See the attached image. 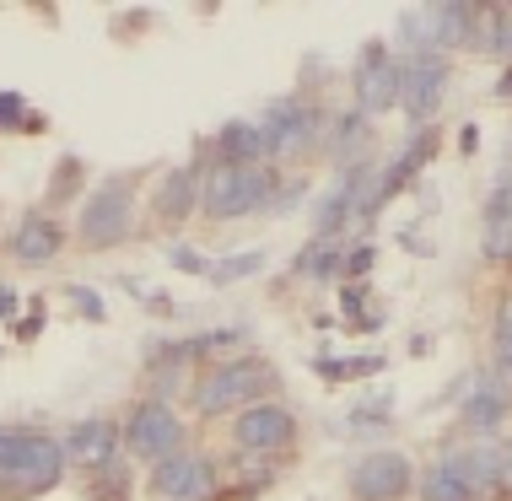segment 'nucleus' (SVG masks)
I'll return each instance as SVG.
<instances>
[{
    "mask_svg": "<svg viewBox=\"0 0 512 501\" xmlns=\"http://www.w3.org/2000/svg\"><path fill=\"white\" fill-rule=\"evenodd\" d=\"M275 200V173L270 167H238V162H216L200 178V211L211 221H238L254 216L259 205Z\"/></svg>",
    "mask_w": 512,
    "mask_h": 501,
    "instance_id": "obj_1",
    "label": "nucleus"
},
{
    "mask_svg": "<svg viewBox=\"0 0 512 501\" xmlns=\"http://www.w3.org/2000/svg\"><path fill=\"white\" fill-rule=\"evenodd\" d=\"M270 383H275V372L259 356H232L195 383V410L200 415H221V410H238V405L248 410V405H259V394Z\"/></svg>",
    "mask_w": 512,
    "mask_h": 501,
    "instance_id": "obj_2",
    "label": "nucleus"
},
{
    "mask_svg": "<svg viewBox=\"0 0 512 501\" xmlns=\"http://www.w3.org/2000/svg\"><path fill=\"white\" fill-rule=\"evenodd\" d=\"M130 221H135V184L130 178H108V184H98L81 200V243L87 248H114L130 238Z\"/></svg>",
    "mask_w": 512,
    "mask_h": 501,
    "instance_id": "obj_3",
    "label": "nucleus"
},
{
    "mask_svg": "<svg viewBox=\"0 0 512 501\" xmlns=\"http://www.w3.org/2000/svg\"><path fill=\"white\" fill-rule=\"evenodd\" d=\"M60 475H65V442L33 437V431H27L17 458H11V469L0 475V491L6 496H38V491H54Z\"/></svg>",
    "mask_w": 512,
    "mask_h": 501,
    "instance_id": "obj_4",
    "label": "nucleus"
},
{
    "mask_svg": "<svg viewBox=\"0 0 512 501\" xmlns=\"http://www.w3.org/2000/svg\"><path fill=\"white\" fill-rule=\"evenodd\" d=\"M442 92H448V60L442 54H405L399 60V108L415 130H426V119L442 108Z\"/></svg>",
    "mask_w": 512,
    "mask_h": 501,
    "instance_id": "obj_5",
    "label": "nucleus"
},
{
    "mask_svg": "<svg viewBox=\"0 0 512 501\" xmlns=\"http://www.w3.org/2000/svg\"><path fill=\"white\" fill-rule=\"evenodd\" d=\"M124 442H130L135 458L162 464V458L184 453V421H178V410L162 405V399H141L130 415V426H124Z\"/></svg>",
    "mask_w": 512,
    "mask_h": 501,
    "instance_id": "obj_6",
    "label": "nucleus"
},
{
    "mask_svg": "<svg viewBox=\"0 0 512 501\" xmlns=\"http://www.w3.org/2000/svg\"><path fill=\"white\" fill-rule=\"evenodd\" d=\"M356 114H383V108H399V54L383 44V38H367L362 60H356Z\"/></svg>",
    "mask_w": 512,
    "mask_h": 501,
    "instance_id": "obj_7",
    "label": "nucleus"
},
{
    "mask_svg": "<svg viewBox=\"0 0 512 501\" xmlns=\"http://www.w3.org/2000/svg\"><path fill=\"white\" fill-rule=\"evenodd\" d=\"M232 442H238L243 453H281L297 442V415L286 405H275V399H259V405L238 410V421H232Z\"/></svg>",
    "mask_w": 512,
    "mask_h": 501,
    "instance_id": "obj_8",
    "label": "nucleus"
},
{
    "mask_svg": "<svg viewBox=\"0 0 512 501\" xmlns=\"http://www.w3.org/2000/svg\"><path fill=\"white\" fill-rule=\"evenodd\" d=\"M410 485H415L410 458L405 453H389V448L356 458V469H351V496L356 501H399Z\"/></svg>",
    "mask_w": 512,
    "mask_h": 501,
    "instance_id": "obj_9",
    "label": "nucleus"
},
{
    "mask_svg": "<svg viewBox=\"0 0 512 501\" xmlns=\"http://www.w3.org/2000/svg\"><path fill=\"white\" fill-rule=\"evenodd\" d=\"M442 464L480 496L486 485H507L512 480V442H469V448H453Z\"/></svg>",
    "mask_w": 512,
    "mask_h": 501,
    "instance_id": "obj_10",
    "label": "nucleus"
},
{
    "mask_svg": "<svg viewBox=\"0 0 512 501\" xmlns=\"http://www.w3.org/2000/svg\"><path fill=\"white\" fill-rule=\"evenodd\" d=\"M259 130L275 141V157H292V151L302 146H313V135H318V114L302 97H275V103L259 114Z\"/></svg>",
    "mask_w": 512,
    "mask_h": 501,
    "instance_id": "obj_11",
    "label": "nucleus"
},
{
    "mask_svg": "<svg viewBox=\"0 0 512 501\" xmlns=\"http://www.w3.org/2000/svg\"><path fill=\"white\" fill-rule=\"evenodd\" d=\"M151 485H157L168 501H200V496L216 491V469H211V458H200V453L184 448V453L162 458L157 475H151Z\"/></svg>",
    "mask_w": 512,
    "mask_h": 501,
    "instance_id": "obj_12",
    "label": "nucleus"
},
{
    "mask_svg": "<svg viewBox=\"0 0 512 501\" xmlns=\"http://www.w3.org/2000/svg\"><path fill=\"white\" fill-rule=\"evenodd\" d=\"M216 151L221 162H238V167H270L275 157V141L259 130V119H232L227 130L216 135Z\"/></svg>",
    "mask_w": 512,
    "mask_h": 501,
    "instance_id": "obj_13",
    "label": "nucleus"
},
{
    "mask_svg": "<svg viewBox=\"0 0 512 501\" xmlns=\"http://www.w3.org/2000/svg\"><path fill=\"white\" fill-rule=\"evenodd\" d=\"M507 410H512V388L496 378V372H480L475 388H469V399H464V426L469 431H496L507 421Z\"/></svg>",
    "mask_w": 512,
    "mask_h": 501,
    "instance_id": "obj_14",
    "label": "nucleus"
},
{
    "mask_svg": "<svg viewBox=\"0 0 512 501\" xmlns=\"http://www.w3.org/2000/svg\"><path fill=\"white\" fill-rule=\"evenodd\" d=\"M432 157H437V130H410L405 151H399V157H394V162L378 173V205H383V200H394V194L405 189L410 178L421 173V167L432 162Z\"/></svg>",
    "mask_w": 512,
    "mask_h": 501,
    "instance_id": "obj_15",
    "label": "nucleus"
},
{
    "mask_svg": "<svg viewBox=\"0 0 512 501\" xmlns=\"http://www.w3.org/2000/svg\"><path fill=\"white\" fill-rule=\"evenodd\" d=\"M475 17L480 6H464V0H442V6H426V33H432V49H464L475 38Z\"/></svg>",
    "mask_w": 512,
    "mask_h": 501,
    "instance_id": "obj_16",
    "label": "nucleus"
},
{
    "mask_svg": "<svg viewBox=\"0 0 512 501\" xmlns=\"http://www.w3.org/2000/svg\"><path fill=\"white\" fill-rule=\"evenodd\" d=\"M119 437L124 431L114 421H81V426H71V437H65V458H76V464H87V469H103L108 458L119 453Z\"/></svg>",
    "mask_w": 512,
    "mask_h": 501,
    "instance_id": "obj_17",
    "label": "nucleus"
},
{
    "mask_svg": "<svg viewBox=\"0 0 512 501\" xmlns=\"http://www.w3.org/2000/svg\"><path fill=\"white\" fill-rule=\"evenodd\" d=\"M60 248H65V227L49 221V216H27L17 227V238H11V254H17L22 264H49Z\"/></svg>",
    "mask_w": 512,
    "mask_h": 501,
    "instance_id": "obj_18",
    "label": "nucleus"
},
{
    "mask_svg": "<svg viewBox=\"0 0 512 501\" xmlns=\"http://www.w3.org/2000/svg\"><path fill=\"white\" fill-rule=\"evenodd\" d=\"M195 205H200V173H195V167H178V173L162 178V189H157V216L162 221H173V227H178Z\"/></svg>",
    "mask_w": 512,
    "mask_h": 501,
    "instance_id": "obj_19",
    "label": "nucleus"
},
{
    "mask_svg": "<svg viewBox=\"0 0 512 501\" xmlns=\"http://www.w3.org/2000/svg\"><path fill=\"white\" fill-rule=\"evenodd\" d=\"M486 254L512 259V194H496V189L486 200Z\"/></svg>",
    "mask_w": 512,
    "mask_h": 501,
    "instance_id": "obj_20",
    "label": "nucleus"
},
{
    "mask_svg": "<svg viewBox=\"0 0 512 501\" xmlns=\"http://www.w3.org/2000/svg\"><path fill=\"white\" fill-rule=\"evenodd\" d=\"M297 275H308V281H335V275H345V248L313 238V243L297 254Z\"/></svg>",
    "mask_w": 512,
    "mask_h": 501,
    "instance_id": "obj_21",
    "label": "nucleus"
},
{
    "mask_svg": "<svg viewBox=\"0 0 512 501\" xmlns=\"http://www.w3.org/2000/svg\"><path fill=\"white\" fill-rule=\"evenodd\" d=\"M421 496H426V501H475V491H469V485L453 475L448 464H437L432 475L421 480Z\"/></svg>",
    "mask_w": 512,
    "mask_h": 501,
    "instance_id": "obj_22",
    "label": "nucleus"
},
{
    "mask_svg": "<svg viewBox=\"0 0 512 501\" xmlns=\"http://www.w3.org/2000/svg\"><path fill=\"white\" fill-rule=\"evenodd\" d=\"M254 270H265V254H259V248H248V254H232V259L205 264V275H211L216 286H232V281H243V275H254Z\"/></svg>",
    "mask_w": 512,
    "mask_h": 501,
    "instance_id": "obj_23",
    "label": "nucleus"
},
{
    "mask_svg": "<svg viewBox=\"0 0 512 501\" xmlns=\"http://www.w3.org/2000/svg\"><path fill=\"white\" fill-rule=\"evenodd\" d=\"M496 378L512 388V308H502L496 318Z\"/></svg>",
    "mask_w": 512,
    "mask_h": 501,
    "instance_id": "obj_24",
    "label": "nucleus"
},
{
    "mask_svg": "<svg viewBox=\"0 0 512 501\" xmlns=\"http://www.w3.org/2000/svg\"><path fill=\"white\" fill-rule=\"evenodd\" d=\"M335 135H340V151H345V146H362V141H367V114H345V119L335 124Z\"/></svg>",
    "mask_w": 512,
    "mask_h": 501,
    "instance_id": "obj_25",
    "label": "nucleus"
},
{
    "mask_svg": "<svg viewBox=\"0 0 512 501\" xmlns=\"http://www.w3.org/2000/svg\"><path fill=\"white\" fill-rule=\"evenodd\" d=\"M22 437H27V431H11V426H0V475H6V469H11V458H17Z\"/></svg>",
    "mask_w": 512,
    "mask_h": 501,
    "instance_id": "obj_26",
    "label": "nucleus"
},
{
    "mask_svg": "<svg viewBox=\"0 0 512 501\" xmlns=\"http://www.w3.org/2000/svg\"><path fill=\"white\" fill-rule=\"evenodd\" d=\"M372 270V248L362 243V248H351V254H345V275H367Z\"/></svg>",
    "mask_w": 512,
    "mask_h": 501,
    "instance_id": "obj_27",
    "label": "nucleus"
},
{
    "mask_svg": "<svg viewBox=\"0 0 512 501\" xmlns=\"http://www.w3.org/2000/svg\"><path fill=\"white\" fill-rule=\"evenodd\" d=\"M71 302H76V308H87V318H103V302H98V291H81V286H71Z\"/></svg>",
    "mask_w": 512,
    "mask_h": 501,
    "instance_id": "obj_28",
    "label": "nucleus"
},
{
    "mask_svg": "<svg viewBox=\"0 0 512 501\" xmlns=\"http://www.w3.org/2000/svg\"><path fill=\"white\" fill-rule=\"evenodd\" d=\"M22 114V92H0V124H11Z\"/></svg>",
    "mask_w": 512,
    "mask_h": 501,
    "instance_id": "obj_29",
    "label": "nucleus"
},
{
    "mask_svg": "<svg viewBox=\"0 0 512 501\" xmlns=\"http://www.w3.org/2000/svg\"><path fill=\"white\" fill-rule=\"evenodd\" d=\"M173 264H184V270H205L200 254H189V248H173Z\"/></svg>",
    "mask_w": 512,
    "mask_h": 501,
    "instance_id": "obj_30",
    "label": "nucleus"
},
{
    "mask_svg": "<svg viewBox=\"0 0 512 501\" xmlns=\"http://www.w3.org/2000/svg\"><path fill=\"white\" fill-rule=\"evenodd\" d=\"M11 308H17V297H11L6 286H0V318H11Z\"/></svg>",
    "mask_w": 512,
    "mask_h": 501,
    "instance_id": "obj_31",
    "label": "nucleus"
}]
</instances>
